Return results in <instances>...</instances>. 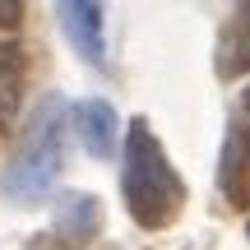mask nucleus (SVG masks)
<instances>
[{"mask_svg": "<svg viewBox=\"0 0 250 250\" xmlns=\"http://www.w3.org/2000/svg\"><path fill=\"white\" fill-rule=\"evenodd\" d=\"M65 121H70V107L61 98H46L28 116V130L19 139L14 158H9L5 176H0L5 199L37 204L56 190V176H61V162H65Z\"/></svg>", "mask_w": 250, "mask_h": 250, "instance_id": "obj_2", "label": "nucleus"}, {"mask_svg": "<svg viewBox=\"0 0 250 250\" xmlns=\"http://www.w3.org/2000/svg\"><path fill=\"white\" fill-rule=\"evenodd\" d=\"M14 102H19V56L14 46L0 42V121L14 111Z\"/></svg>", "mask_w": 250, "mask_h": 250, "instance_id": "obj_6", "label": "nucleus"}, {"mask_svg": "<svg viewBox=\"0 0 250 250\" xmlns=\"http://www.w3.org/2000/svg\"><path fill=\"white\" fill-rule=\"evenodd\" d=\"M19 19V0H0V28H14Z\"/></svg>", "mask_w": 250, "mask_h": 250, "instance_id": "obj_7", "label": "nucleus"}, {"mask_svg": "<svg viewBox=\"0 0 250 250\" xmlns=\"http://www.w3.org/2000/svg\"><path fill=\"white\" fill-rule=\"evenodd\" d=\"M241 107H246V116H250V88H246V98H241Z\"/></svg>", "mask_w": 250, "mask_h": 250, "instance_id": "obj_8", "label": "nucleus"}, {"mask_svg": "<svg viewBox=\"0 0 250 250\" xmlns=\"http://www.w3.org/2000/svg\"><path fill=\"white\" fill-rule=\"evenodd\" d=\"M241 70H250V0L227 23V37H223V74H241Z\"/></svg>", "mask_w": 250, "mask_h": 250, "instance_id": "obj_5", "label": "nucleus"}, {"mask_svg": "<svg viewBox=\"0 0 250 250\" xmlns=\"http://www.w3.org/2000/svg\"><path fill=\"white\" fill-rule=\"evenodd\" d=\"M121 190H125V208L144 232H162L176 223L181 204H186V186L181 171L167 162L162 139L153 134L148 121L134 116L125 125V162H121Z\"/></svg>", "mask_w": 250, "mask_h": 250, "instance_id": "obj_1", "label": "nucleus"}, {"mask_svg": "<svg viewBox=\"0 0 250 250\" xmlns=\"http://www.w3.org/2000/svg\"><path fill=\"white\" fill-rule=\"evenodd\" d=\"M70 125H74V134H79V144H83L88 158H111V153H116L121 121H116V111H111V102H102V98L74 102L70 107Z\"/></svg>", "mask_w": 250, "mask_h": 250, "instance_id": "obj_4", "label": "nucleus"}, {"mask_svg": "<svg viewBox=\"0 0 250 250\" xmlns=\"http://www.w3.org/2000/svg\"><path fill=\"white\" fill-rule=\"evenodd\" d=\"M56 23H61L65 42L88 61L93 70L107 65V5L102 0H56Z\"/></svg>", "mask_w": 250, "mask_h": 250, "instance_id": "obj_3", "label": "nucleus"}]
</instances>
